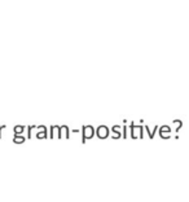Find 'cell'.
Returning <instances> with one entry per match:
<instances>
[{"mask_svg": "<svg viewBox=\"0 0 189 202\" xmlns=\"http://www.w3.org/2000/svg\"><path fill=\"white\" fill-rule=\"evenodd\" d=\"M14 140H16V143H22V141H25L24 138H16Z\"/></svg>", "mask_w": 189, "mask_h": 202, "instance_id": "obj_1", "label": "cell"}]
</instances>
